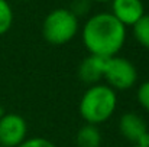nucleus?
<instances>
[{
  "label": "nucleus",
  "instance_id": "obj_1",
  "mask_svg": "<svg viewBox=\"0 0 149 147\" xmlns=\"http://www.w3.org/2000/svg\"><path fill=\"white\" fill-rule=\"evenodd\" d=\"M81 39L90 55L109 59L117 56L126 42V26L110 12L96 13L84 23Z\"/></svg>",
  "mask_w": 149,
  "mask_h": 147
},
{
  "label": "nucleus",
  "instance_id": "obj_2",
  "mask_svg": "<svg viewBox=\"0 0 149 147\" xmlns=\"http://www.w3.org/2000/svg\"><path fill=\"white\" fill-rule=\"evenodd\" d=\"M117 108V94L106 84L88 87L78 104V111L86 124L99 126L107 121Z\"/></svg>",
  "mask_w": 149,
  "mask_h": 147
},
{
  "label": "nucleus",
  "instance_id": "obj_3",
  "mask_svg": "<svg viewBox=\"0 0 149 147\" xmlns=\"http://www.w3.org/2000/svg\"><path fill=\"white\" fill-rule=\"evenodd\" d=\"M78 17L70 9H54L42 22L44 39L55 46L65 45L72 41L78 32Z\"/></svg>",
  "mask_w": 149,
  "mask_h": 147
},
{
  "label": "nucleus",
  "instance_id": "obj_4",
  "mask_svg": "<svg viewBox=\"0 0 149 147\" xmlns=\"http://www.w3.org/2000/svg\"><path fill=\"white\" fill-rule=\"evenodd\" d=\"M103 79H106V85H109L111 90L126 91L135 85L138 71L129 59L123 56H111L106 59Z\"/></svg>",
  "mask_w": 149,
  "mask_h": 147
},
{
  "label": "nucleus",
  "instance_id": "obj_5",
  "mask_svg": "<svg viewBox=\"0 0 149 147\" xmlns=\"http://www.w3.org/2000/svg\"><path fill=\"white\" fill-rule=\"evenodd\" d=\"M28 139L26 120L16 112H3L0 115V146L17 147Z\"/></svg>",
  "mask_w": 149,
  "mask_h": 147
},
{
  "label": "nucleus",
  "instance_id": "obj_6",
  "mask_svg": "<svg viewBox=\"0 0 149 147\" xmlns=\"http://www.w3.org/2000/svg\"><path fill=\"white\" fill-rule=\"evenodd\" d=\"M110 13L123 26H133L145 14V6L142 0H111Z\"/></svg>",
  "mask_w": 149,
  "mask_h": 147
},
{
  "label": "nucleus",
  "instance_id": "obj_7",
  "mask_svg": "<svg viewBox=\"0 0 149 147\" xmlns=\"http://www.w3.org/2000/svg\"><path fill=\"white\" fill-rule=\"evenodd\" d=\"M119 131L127 141H130L132 144H136L141 140V137L143 134H146L149 130L146 121L139 114H136L133 111H129V112H125L120 117Z\"/></svg>",
  "mask_w": 149,
  "mask_h": 147
},
{
  "label": "nucleus",
  "instance_id": "obj_8",
  "mask_svg": "<svg viewBox=\"0 0 149 147\" xmlns=\"http://www.w3.org/2000/svg\"><path fill=\"white\" fill-rule=\"evenodd\" d=\"M104 65H106L104 58H100L96 55H88L87 58H84L81 61V63L78 66L80 79L90 87L100 84V81L103 79V75H104Z\"/></svg>",
  "mask_w": 149,
  "mask_h": 147
},
{
  "label": "nucleus",
  "instance_id": "obj_9",
  "mask_svg": "<svg viewBox=\"0 0 149 147\" xmlns=\"http://www.w3.org/2000/svg\"><path fill=\"white\" fill-rule=\"evenodd\" d=\"M77 147H100L101 144V133L99 127L93 124L83 126L75 136Z\"/></svg>",
  "mask_w": 149,
  "mask_h": 147
},
{
  "label": "nucleus",
  "instance_id": "obj_10",
  "mask_svg": "<svg viewBox=\"0 0 149 147\" xmlns=\"http://www.w3.org/2000/svg\"><path fill=\"white\" fill-rule=\"evenodd\" d=\"M133 35L139 45L149 49V14H143L133 26Z\"/></svg>",
  "mask_w": 149,
  "mask_h": 147
},
{
  "label": "nucleus",
  "instance_id": "obj_11",
  "mask_svg": "<svg viewBox=\"0 0 149 147\" xmlns=\"http://www.w3.org/2000/svg\"><path fill=\"white\" fill-rule=\"evenodd\" d=\"M13 25V10L7 0H0V36L7 33Z\"/></svg>",
  "mask_w": 149,
  "mask_h": 147
},
{
  "label": "nucleus",
  "instance_id": "obj_12",
  "mask_svg": "<svg viewBox=\"0 0 149 147\" xmlns=\"http://www.w3.org/2000/svg\"><path fill=\"white\" fill-rule=\"evenodd\" d=\"M136 98H138V102L141 104V107L149 112V81H145L143 84L139 85V88L136 91Z\"/></svg>",
  "mask_w": 149,
  "mask_h": 147
},
{
  "label": "nucleus",
  "instance_id": "obj_13",
  "mask_svg": "<svg viewBox=\"0 0 149 147\" xmlns=\"http://www.w3.org/2000/svg\"><path fill=\"white\" fill-rule=\"evenodd\" d=\"M17 147H56L51 140L44 139V137H31L26 139L20 146Z\"/></svg>",
  "mask_w": 149,
  "mask_h": 147
},
{
  "label": "nucleus",
  "instance_id": "obj_14",
  "mask_svg": "<svg viewBox=\"0 0 149 147\" xmlns=\"http://www.w3.org/2000/svg\"><path fill=\"white\" fill-rule=\"evenodd\" d=\"M70 10H71L77 17H78V16H84V14L90 10V0H74Z\"/></svg>",
  "mask_w": 149,
  "mask_h": 147
},
{
  "label": "nucleus",
  "instance_id": "obj_15",
  "mask_svg": "<svg viewBox=\"0 0 149 147\" xmlns=\"http://www.w3.org/2000/svg\"><path fill=\"white\" fill-rule=\"evenodd\" d=\"M94 1H101V3H106V1H111V0H94Z\"/></svg>",
  "mask_w": 149,
  "mask_h": 147
},
{
  "label": "nucleus",
  "instance_id": "obj_16",
  "mask_svg": "<svg viewBox=\"0 0 149 147\" xmlns=\"http://www.w3.org/2000/svg\"><path fill=\"white\" fill-rule=\"evenodd\" d=\"M3 114V108H1V105H0V115Z\"/></svg>",
  "mask_w": 149,
  "mask_h": 147
},
{
  "label": "nucleus",
  "instance_id": "obj_17",
  "mask_svg": "<svg viewBox=\"0 0 149 147\" xmlns=\"http://www.w3.org/2000/svg\"><path fill=\"white\" fill-rule=\"evenodd\" d=\"M132 147H139V146H132Z\"/></svg>",
  "mask_w": 149,
  "mask_h": 147
},
{
  "label": "nucleus",
  "instance_id": "obj_18",
  "mask_svg": "<svg viewBox=\"0 0 149 147\" xmlns=\"http://www.w3.org/2000/svg\"><path fill=\"white\" fill-rule=\"evenodd\" d=\"M0 147H1V146H0Z\"/></svg>",
  "mask_w": 149,
  "mask_h": 147
}]
</instances>
